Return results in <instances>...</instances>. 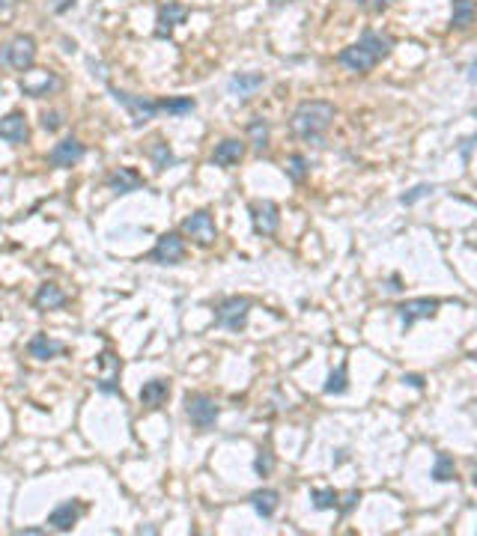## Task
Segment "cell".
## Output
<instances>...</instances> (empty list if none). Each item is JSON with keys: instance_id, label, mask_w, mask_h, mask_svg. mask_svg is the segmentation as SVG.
Segmentation results:
<instances>
[{"instance_id": "ac0fdd59", "label": "cell", "mask_w": 477, "mask_h": 536, "mask_svg": "<svg viewBox=\"0 0 477 536\" xmlns=\"http://www.w3.org/2000/svg\"><path fill=\"white\" fill-rule=\"evenodd\" d=\"M242 155H245V143L236 140V137H227V140H221L215 152H212V161L218 167H236L242 161Z\"/></svg>"}, {"instance_id": "9a60e30c", "label": "cell", "mask_w": 477, "mask_h": 536, "mask_svg": "<svg viewBox=\"0 0 477 536\" xmlns=\"http://www.w3.org/2000/svg\"><path fill=\"white\" fill-rule=\"evenodd\" d=\"M27 119L24 114H9L0 119V140H6V143H13V147H21V143L27 140Z\"/></svg>"}, {"instance_id": "4fadbf2b", "label": "cell", "mask_w": 477, "mask_h": 536, "mask_svg": "<svg viewBox=\"0 0 477 536\" xmlns=\"http://www.w3.org/2000/svg\"><path fill=\"white\" fill-rule=\"evenodd\" d=\"M188 18V9L182 6V3H164L161 9H159V27H155V36L159 39H168L170 33H173V27L176 24H182V21Z\"/></svg>"}, {"instance_id": "7c38bea8", "label": "cell", "mask_w": 477, "mask_h": 536, "mask_svg": "<svg viewBox=\"0 0 477 536\" xmlns=\"http://www.w3.org/2000/svg\"><path fill=\"white\" fill-rule=\"evenodd\" d=\"M81 512H84L81 504H75V500H66V504H60V507H54V509H51L48 524H51V528L57 530V533H66V530H72L75 524H78Z\"/></svg>"}, {"instance_id": "d6a6232c", "label": "cell", "mask_w": 477, "mask_h": 536, "mask_svg": "<svg viewBox=\"0 0 477 536\" xmlns=\"http://www.w3.org/2000/svg\"><path fill=\"white\" fill-rule=\"evenodd\" d=\"M63 122L66 119H63L60 110H45V114H42V128H48V131H57Z\"/></svg>"}, {"instance_id": "60d3db41", "label": "cell", "mask_w": 477, "mask_h": 536, "mask_svg": "<svg viewBox=\"0 0 477 536\" xmlns=\"http://www.w3.org/2000/svg\"><path fill=\"white\" fill-rule=\"evenodd\" d=\"M469 77H471V81H477V63L471 66V75H469Z\"/></svg>"}, {"instance_id": "7bdbcfd3", "label": "cell", "mask_w": 477, "mask_h": 536, "mask_svg": "<svg viewBox=\"0 0 477 536\" xmlns=\"http://www.w3.org/2000/svg\"><path fill=\"white\" fill-rule=\"evenodd\" d=\"M474 119H477V110H474Z\"/></svg>"}, {"instance_id": "d6986e66", "label": "cell", "mask_w": 477, "mask_h": 536, "mask_svg": "<svg viewBox=\"0 0 477 536\" xmlns=\"http://www.w3.org/2000/svg\"><path fill=\"white\" fill-rule=\"evenodd\" d=\"M33 304H36V310H57L66 304V292L57 283H42L33 295Z\"/></svg>"}, {"instance_id": "277c9868", "label": "cell", "mask_w": 477, "mask_h": 536, "mask_svg": "<svg viewBox=\"0 0 477 536\" xmlns=\"http://www.w3.org/2000/svg\"><path fill=\"white\" fill-rule=\"evenodd\" d=\"M185 415L200 432H209L218 420V402L206 394H188L185 396Z\"/></svg>"}, {"instance_id": "1f68e13d", "label": "cell", "mask_w": 477, "mask_h": 536, "mask_svg": "<svg viewBox=\"0 0 477 536\" xmlns=\"http://www.w3.org/2000/svg\"><path fill=\"white\" fill-rule=\"evenodd\" d=\"M432 191H436V188H432V185H427V182H424V185H415V188H412V191H406V194L400 197V203H403V206H415V203H418V200H424V197H430Z\"/></svg>"}, {"instance_id": "ffe728a7", "label": "cell", "mask_w": 477, "mask_h": 536, "mask_svg": "<svg viewBox=\"0 0 477 536\" xmlns=\"http://www.w3.org/2000/svg\"><path fill=\"white\" fill-rule=\"evenodd\" d=\"M263 84H265V77H263L260 72H254V75H233L230 84H227V89H230L233 96H239V98H248V96L257 93Z\"/></svg>"}, {"instance_id": "7a4b0ae2", "label": "cell", "mask_w": 477, "mask_h": 536, "mask_svg": "<svg viewBox=\"0 0 477 536\" xmlns=\"http://www.w3.org/2000/svg\"><path fill=\"white\" fill-rule=\"evenodd\" d=\"M331 119H335V105L331 102H302L293 110L290 128L302 140H319L328 131Z\"/></svg>"}, {"instance_id": "3957f363", "label": "cell", "mask_w": 477, "mask_h": 536, "mask_svg": "<svg viewBox=\"0 0 477 536\" xmlns=\"http://www.w3.org/2000/svg\"><path fill=\"white\" fill-rule=\"evenodd\" d=\"M0 63L15 72H27L36 63V39L33 36H15L0 48Z\"/></svg>"}, {"instance_id": "7402d4cb", "label": "cell", "mask_w": 477, "mask_h": 536, "mask_svg": "<svg viewBox=\"0 0 477 536\" xmlns=\"http://www.w3.org/2000/svg\"><path fill=\"white\" fill-rule=\"evenodd\" d=\"M57 87H60V81H57V77H54V75H48V72H42L36 84H33V81H27V77H24V81H21V93H24V96H30V98H42V96L54 93V89H57Z\"/></svg>"}, {"instance_id": "d4e9b609", "label": "cell", "mask_w": 477, "mask_h": 536, "mask_svg": "<svg viewBox=\"0 0 477 536\" xmlns=\"http://www.w3.org/2000/svg\"><path fill=\"white\" fill-rule=\"evenodd\" d=\"M248 137H251V143H254V149L257 152H265L269 149V122L265 119H251L248 122Z\"/></svg>"}, {"instance_id": "f35d334b", "label": "cell", "mask_w": 477, "mask_h": 536, "mask_svg": "<svg viewBox=\"0 0 477 536\" xmlns=\"http://www.w3.org/2000/svg\"><path fill=\"white\" fill-rule=\"evenodd\" d=\"M18 0H0V13H6V9H13Z\"/></svg>"}, {"instance_id": "f546056e", "label": "cell", "mask_w": 477, "mask_h": 536, "mask_svg": "<svg viewBox=\"0 0 477 536\" xmlns=\"http://www.w3.org/2000/svg\"><path fill=\"white\" fill-rule=\"evenodd\" d=\"M310 500H314L316 509H335L337 507V491L335 489H314L310 491Z\"/></svg>"}, {"instance_id": "9c48e42d", "label": "cell", "mask_w": 477, "mask_h": 536, "mask_svg": "<svg viewBox=\"0 0 477 536\" xmlns=\"http://www.w3.org/2000/svg\"><path fill=\"white\" fill-rule=\"evenodd\" d=\"M251 221L257 236H274L281 227V209L272 200H257V203H251Z\"/></svg>"}, {"instance_id": "4316f807", "label": "cell", "mask_w": 477, "mask_h": 536, "mask_svg": "<svg viewBox=\"0 0 477 536\" xmlns=\"http://www.w3.org/2000/svg\"><path fill=\"white\" fill-rule=\"evenodd\" d=\"M149 158H152V164H155V170H164V167H170L176 158H173V152H170V147L164 143L161 137L159 140H152V147H149Z\"/></svg>"}, {"instance_id": "5b68a950", "label": "cell", "mask_w": 477, "mask_h": 536, "mask_svg": "<svg viewBox=\"0 0 477 536\" xmlns=\"http://www.w3.org/2000/svg\"><path fill=\"white\" fill-rule=\"evenodd\" d=\"M248 313H251V301L233 295L227 301H221V307L215 310V325L227 331H242L248 325Z\"/></svg>"}, {"instance_id": "4dcf8cb0", "label": "cell", "mask_w": 477, "mask_h": 536, "mask_svg": "<svg viewBox=\"0 0 477 536\" xmlns=\"http://www.w3.org/2000/svg\"><path fill=\"white\" fill-rule=\"evenodd\" d=\"M254 471H257L260 477H269V474L274 471V456H272L269 447H263V450L257 453V462H254Z\"/></svg>"}, {"instance_id": "30bf717a", "label": "cell", "mask_w": 477, "mask_h": 536, "mask_svg": "<svg viewBox=\"0 0 477 536\" xmlns=\"http://www.w3.org/2000/svg\"><path fill=\"white\" fill-rule=\"evenodd\" d=\"M182 232L185 236H191L197 244H203V248H209V244L215 241V221H212V215H209L206 209H200V211H194L191 218H185L182 221Z\"/></svg>"}, {"instance_id": "6da1fadb", "label": "cell", "mask_w": 477, "mask_h": 536, "mask_svg": "<svg viewBox=\"0 0 477 536\" xmlns=\"http://www.w3.org/2000/svg\"><path fill=\"white\" fill-rule=\"evenodd\" d=\"M391 48H394V39H391V36L367 30L355 45L343 48V51L337 54V60H340V66H346L349 72L364 75V72L376 69V66H379V63L388 57V54H391Z\"/></svg>"}, {"instance_id": "8d00e7d4", "label": "cell", "mask_w": 477, "mask_h": 536, "mask_svg": "<svg viewBox=\"0 0 477 536\" xmlns=\"http://www.w3.org/2000/svg\"><path fill=\"white\" fill-rule=\"evenodd\" d=\"M403 382H406V385H412V387H418V390L424 387V378H420V375H403Z\"/></svg>"}, {"instance_id": "8fae6325", "label": "cell", "mask_w": 477, "mask_h": 536, "mask_svg": "<svg viewBox=\"0 0 477 536\" xmlns=\"http://www.w3.org/2000/svg\"><path fill=\"white\" fill-rule=\"evenodd\" d=\"M84 143L78 140V137H66L60 143H54V149L48 152V164L51 167H60V170H66V167H72L84 158Z\"/></svg>"}, {"instance_id": "52a82bcc", "label": "cell", "mask_w": 477, "mask_h": 536, "mask_svg": "<svg viewBox=\"0 0 477 536\" xmlns=\"http://www.w3.org/2000/svg\"><path fill=\"white\" fill-rule=\"evenodd\" d=\"M439 307H441V301H439V298H409V301H403V304H397L394 313L400 316L403 328L409 331V328L415 325V322H420V319H432V316L439 313Z\"/></svg>"}, {"instance_id": "e0dca14e", "label": "cell", "mask_w": 477, "mask_h": 536, "mask_svg": "<svg viewBox=\"0 0 477 536\" xmlns=\"http://www.w3.org/2000/svg\"><path fill=\"white\" fill-rule=\"evenodd\" d=\"M27 352H30V357H36V361H51V357L66 352V345L60 340L48 337V334H36V337L27 343Z\"/></svg>"}, {"instance_id": "f1b7e54d", "label": "cell", "mask_w": 477, "mask_h": 536, "mask_svg": "<svg viewBox=\"0 0 477 536\" xmlns=\"http://www.w3.org/2000/svg\"><path fill=\"white\" fill-rule=\"evenodd\" d=\"M310 170V161L304 158V155H290V161H286V176L293 179V182H304V176Z\"/></svg>"}, {"instance_id": "e575fe53", "label": "cell", "mask_w": 477, "mask_h": 536, "mask_svg": "<svg viewBox=\"0 0 477 536\" xmlns=\"http://www.w3.org/2000/svg\"><path fill=\"white\" fill-rule=\"evenodd\" d=\"M477 147V134H471V137H465L462 140V147H460V155H462V161H469V155H471V149Z\"/></svg>"}, {"instance_id": "ab89813d", "label": "cell", "mask_w": 477, "mask_h": 536, "mask_svg": "<svg viewBox=\"0 0 477 536\" xmlns=\"http://www.w3.org/2000/svg\"><path fill=\"white\" fill-rule=\"evenodd\" d=\"M286 3H293V0H272V6H286Z\"/></svg>"}, {"instance_id": "2e32d148", "label": "cell", "mask_w": 477, "mask_h": 536, "mask_svg": "<svg viewBox=\"0 0 477 536\" xmlns=\"http://www.w3.org/2000/svg\"><path fill=\"white\" fill-rule=\"evenodd\" d=\"M168 396H170L168 378H152V382L140 387V405H147V408H161L168 402Z\"/></svg>"}, {"instance_id": "74e56055", "label": "cell", "mask_w": 477, "mask_h": 536, "mask_svg": "<svg viewBox=\"0 0 477 536\" xmlns=\"http://www.w3.org/2000/svg\"><path fill=\"white\" fill-rule=\"evenodd\" d=\"M72 3H75V0H57V3H54V13H66Z\"/></svg>"}, {"instance_id": "836d02e7", "label": "cell", "mask_w": 477, "mask_h": 536, "mask_svg": "<svg viewBox=\"0 0 477 536\" xmlns=\"http://www.w3.org/2000/svg\"><path fill=\"white\" fill-rule=\"evenodd\" d=\"M352 3L361 6V9H367V13H385L394 0H352Z\"/></svg>"}, {"instance_id": "484cf974", "label": "cell", "mask_w": 477, "mask_h": 536, "mask_svg": "<svg viewBox=\"0 0 477 536\" xmlns=\"http://www.w3.org/2000/svg\"><path fill=\"white\" fill-rule=\"evenodd\" d=\"M436 483H450V479H457V465L448 453H439L436 456V465H432V474H430Z\"/></svg>"}, {"instance_id": "83f0119b", "label": "cell", "mask_w": 477, "mask_h": 536, "mask_svg": "<svg viewBox=\"0 0 477 536\" xmlns=\"http://www.w3.org/2000/svg\"><path fill=\"white\" fill-rule=\"evenodd\" d=\"M161 110L164 114H173V117H182V114H191V110L197 107L194 105V98H161Z\"/></svg>"}, {"instance_id": "5bb4252c", "label": "cell", "mask_w": 477, "mask_h": 536, "mask_svg": "<svg viewBox=\"0 0 477 536\" xmlns=\"http://www.w3.org/2000/svg\"><path fill=\"white\" fill-rule=\"evenodd\" d=\"M147 185L143 182V176L135 173L131 167H119V170H114L108 176V188L114 194H131V191H140V188Z\"/></svg>"}, {"instance_id": "ba28073f", "label": "cell", "mask_w": 477, "mask_h": 536, "mask_svg": "<svg viewBox=\"0 0 477 536\" xmlns=\"http://www.w3.org/2000/svg\"><path fill=\"white\" fill-rule=\"evenodd\" d=\"M149 260L159 262V265H179L185 260V239L179 232H164V236H159V241H155Z\"/></svg>"}, {"instance_id": "44dd1931", "label": "cell", "mask_w": 477, "mask_h": 536, "mask_svg": "<svg viewBox=\"0 0 477 536\" xmlns=\"http://www.w3.org/2000/svg\"><path fill=\"white\" fill-rule=\"evenodd\" d=\"M277 504H281V495H277L274 489H260L251 495V507L257 509V516H263V519H272Z\"/></svg>"}, {"instance_id": "d590c367", "label": "cell", "mask_w": 477, "mask_h": 536, "mask_svg": "<svg viewBox=\"0 0 477 536\" xmlns=\"http://www.w3.org/2000/svg\"><path fill=\"white\" fill-rule=\"evenodd\" d=\"M355 500H361V491H358V489H352L349 495H346V500H343V512H349V509L355 507Z\"/></svg>"}, {"instance_id": "8992f818", "label": "cell", "mask_w": 477, "mask_h": 536, "mask_svg": "<svg viewBox=\"0 0 477 536\" xmlns=\"http://www.w3.org/2000/svg\"><path fill=\"white\" fill-rule=\"evenodd\" d=\"M110 96H114L117 105H123L131 119H135V126H143V122H149L155 114H161V105L152 102L147 96H131V93H123V89H114L110 87Z\"/></svg>"}, {"instance_id": "603a6c76", "label": "cell", "mask_w": 477, "mask_h": 536, "mask_svg": "<svg viewBox=\"0 0 477 536\" xmlns=\"http://www.w3.org/2000/svg\"><path fill=\"white\" fill-rule=\"evenodd\" d=\"M474 15H477L474 0H453V27L457 30H469L474 24Z\"/></svg>"}, {"instance_id": "cb8c5ba5", "label": "cell", "mask_w": 477, "mask_h": 536, "mask_svg": "<svg viewBox=\"0 0 477 536\" xmlns=\"http://www.w3.org/2000/svg\"><path fill=\"white\" fill-rule=\"evenodd\" d=\"M323 390H325L328 396H340V394H346V390H349V364H346V361H343V364L337 366V370L328 375V382H325V387H323Z\"/></svg>"}, {"instance_id": "b9f144b4", "label": "cell", "mask_w": 477, "mask_h": 536, "mask_svg": "<svg viewBox=\"0 0 477 536\" xmlns=\"http://www.w3.org/2000/svg\"><path fill=\"white\" fill-rule=\"evenodd\" d=\"M471 483L477 486V465H474V474H471Z\"/></svg>"}]
</instances>
